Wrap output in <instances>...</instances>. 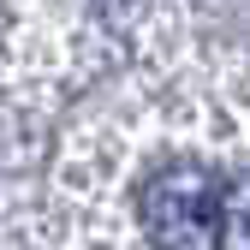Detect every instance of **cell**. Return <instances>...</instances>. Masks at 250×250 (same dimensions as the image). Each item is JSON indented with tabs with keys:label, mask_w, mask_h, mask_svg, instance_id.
<instances>
[{
	"label": "cell",
	"mask_w": 250,
	"mask_h": 250,
	"mask_svg": "<svg viewBox=\"0 0 250 250\" xmlns=\"http://www.w3.org/2000/svg\"><path fill=\"white\" fill-rule=\"evenodd\" d=\"M221 250H250V173L227 179L221 191Z\"/></svg>",
	"instance_id": "obj_2"
},
{
	"label": "cell",
	"mask_w": 250,
	"mask_h": 250,
	"mask_svg": "<svg viewBox=\"0 0 250 250\" xmlns=\"http://www.w3.org/2000/svg\"><path fill=\"white\" fill-rule=\"evenodd\" d=\"M227 179L203 161H167L137 185V221L149 250H221Z\"/></svg>",
	"instance_id": "obj_1"
}]
</instances>
